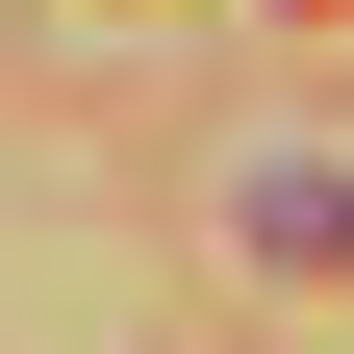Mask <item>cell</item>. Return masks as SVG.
I'll return each mask as SVG.
<instances>
[{"label":"cell","instance_id":"1","mask_svg":"<svg viewBox=\"0 0 354 354\" xmlns=\"http://www.w3.org/2000/svg\"><path fill=\"white\" fill-rule=\"evenodd\" d=\"M253 253H279V279H354V177L329 152H253Z\"/></svg>","mask_w":354,"mask_h":354}]
</instances>
